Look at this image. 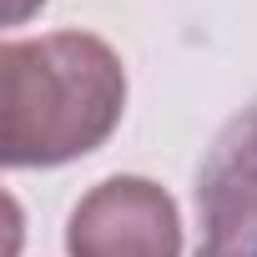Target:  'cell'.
I'll use <instances>...</instances> for the list:
<instances>
[{"label":"cell","instance_id":"7a4b0ae2","mask_svg":"<svg viewBox=\"0 0 257 257\" xmlns=\"http://www.w3.org/2000/svg\"><path fill=\"white\" fill-rule=\"evenodd\" d=\"M66 257H182L177 202L147 177H106L76 202Z\"/></svg>","mask_w":257,"mask_h":257},{"label":"cell","instance_id":"277c9868","mask_svg":"<svg viewBox=\"0 0 257 257\" xmlns=\"http://www.w3.org/2000/svg\"><path fill=\"white\" fill-rule=\"evenodd\" d=\"M36 6H41V0H11V21H26Z\"/></svg>","mask_w":257,"mask_h":257},{"label":"cell","instance_id":"6da1fadb","mask_svg":"<svg viewBox=\"0 0 257 257\" xmlns=\"http://www.w3.org/2000/svg\"><path fill=\"white\" fill-rule=\"evenodd\" d=\"M126 111L121 56L86 31L0 46V157L61 167L96 152Z\"/></svg>","mask_w":257,"mask_h":257},{"label":"cell","instance_id":"3957f363","mask_svg":"<svg viewBox=\"0 0 257 257\" xmlns=\"http://www.w3.org/2000/svg\"><path fill=\"white\" fill-rule=\"evenodd\" d=\"M197 257H257V101L242 106L197 167Z\"/></svg>","mask_w":257,"mask_h":257}]
</instances>
